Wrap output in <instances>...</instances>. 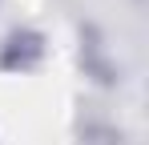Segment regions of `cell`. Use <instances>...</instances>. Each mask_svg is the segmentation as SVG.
<instances>
[{
    "label": "cell",
    "instance_id": "6da1fadb",
    "mask_svg": "<svg viewBox=\"0 0 149 145\" xmlns=\"http://www.w3.org/2000/svg\"><path fill=\"white\" fill-rule=\"evenodd\" d=\"M40 56H45V40H40V32H32V28H16V32L8 36V45H4L0 65L24 72V69H32Z\"/></svg>",
    "mask_w": 149,
    "mask_h": 145
}]
</instances>
